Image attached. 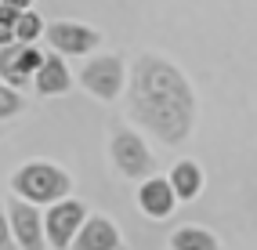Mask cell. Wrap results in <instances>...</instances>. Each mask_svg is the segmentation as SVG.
Instances as JSON below:
<instances>
[{
  "instance_id": "1",
  "label": "cell",
  "mask_w": 257,
  "mask_h": 250,
  "mask_svg": "<svg viewBox=\"0 0 257 250\" xmlns=\"http://www.w3.org/2000/svg\"><path fill=\"white\" fill-rule=\"evenodd\" d=\"M127 112L163 145H181L196 127V91L188 87L178 65L156 55H142L131 73Z\"/></svg>"
},
{
  "instance_id": "2",
  "label": "cell",
  "mask_w": 257,
  "mask_h": 250,
  "mask_svg": "<svg viewBox=\"0 0 257 250\" xmlns=\"http://www.w3.org/2000/svg\"><path fill=\"white\" fill-rule=\"evenodd\" d=\"M11 189H15L19 199H26L33 207H40V203L51 207V203H58V199H69L73 181H69V174H65L62 167L33 160V163L19 167V171L11 174Z\"/></svg>"
},
{
  "instance_id": "3",
  "label": "cell",
  "mask_w": 257,
  "mask_h": 250,
  "mask_svg": "<svg viewBox=\"0 0 257 250\" xmlns=\"http://www.w3.org/2000/svg\"><path fill=\"white\" fill-rule=\"evenodd\" d=\"M109 153H112V163L119 167L123 178H152L156 171V160H152L149 145L142 142V135H134L127 127H116L112 131V142H109Z\"/></svg>"
},
{
  "instance_id": "4",
  "label": "cell",
  "mask_w": 257,
  "mask_h": 250,
  "mask_svg": "<svg viewBox=\"0 0 257 250\" xmlns=\"http://www.w3.org/2000/svg\"><path fill=\"white\" fill-rule=\"evenodd\" d=\"M83 221H87V210H83L80 199H58L51 203L44 214V228H47V243L55 250H69L73 239L80 236Z\"/></svg>"
},
{
  "instance_id": "5",
  "label": "cell",
  "mask_w": 257,
  "mask_h": 250,
  "mask_svg": "<svg viewBox=\"0 0 257 250\" xmlns=\"http://www.w3.org/2000/svg\"><path fill=\"white\" fill-rule=\"evenodd\" d=\"M123 58L119 55H101V58H91L87 65L80 69V83L87 87L94 98H101V102H112V98L123 91Z\"/></svg>"
},
{
  "instance_id": "6",
  "label": "cell",
  "mask_w": 257,
  "mask_h": 250,
  "mask_svg": "<svg viewBox=\"0 0 257 250\" xmlns=\"http://www.w3.org/2000/svg\"><path fill=\"white\" fill-rule=\"evenodd\" d=\"M44 65V51L33 44H8L0 47V80L11 83L15 91L37 76V69Z\"/></svg>"
},
{
  "instance_id": "7",
  "label": "cell",
  "mask_w": 257,
  "mask_h": 250,
  "mask_svg": "<svg viewBox=\"0 0 257 250\" xmlns=\"http://www.w3.org/2000/svg\"><path fill=\"white\" fill-rule=\"evenodd\" d=\"M8 221H11V232H15V243L19 250H44L47 246V228H44V214L26 203V199L15 196L8 203Z\"/></svg>"
},
{
  "instance_id": "8",
  "label": "cell",
  "mask_w": 257,
  "mask_h": 250,
  "mask_svg": "<svg viewBox=\"0 0 257 250\" xmlns=\"http://www.w3.org/2000/svg\"><path fill=\"white\" fill-rule=\"evenodd\" d=\"M47 40L55 47V55H87L98 47V33L91 26H80V22H51L47 29Z\"/></svg>"
},
{
  "instance_id": "9",
  "label": "cell",
  "mask_w": 257,
  "mask_h": 250,
  "mask_svg": "<svg viewBox=\"0 0 257 250\" xmlns=\"http://www.w3.org/2000/svg\"><path fill=\"white\" fill-rule=\"evenodd\" d=\"M138 207L149 214V218H170L178 207V196L174 189H170V181L167 178H145L142 185H138Z\"/></svg>"
},
{
  "instance_id": "10",
  "label": "cell",
  "mask_w": 257,
  "mask_h": 250,
  "mask_svg": "<svg viewBox=\"0 0 257 250\" xmlns=\"http://www.w3.org/2000/svg\"><path fill=\"white\" fill-rule=\"evenodd\" d=\"M69 250H119V232L109 218H101V214H94V218L83 221L80 236L73 239Z\"/></svg>"
},
{
  "instance_id": "11",
  "label": "cell",
  "mask_w": 257,
  "mask_h": 250,
  "mask_svg": "<svg viewBox=\"0 0 257 250\" xmlns=\"http://www.w3.org/2000/svg\"><path fill=\"white\" fill-rule=\"evenodd\" d=\"M33 87H37L44 98H55V94H65L73 87V76L65 69V58L62 55H44V65L33 76Z\"/></svg>"
},
{
  "instance_id": "12",
  "label": "cell",
  "mask_w": 257,
  "mask_h": 250,
  "mask_svg": "<svg viewBox=\"0 0 257 250\" xmlns=\"http://www.w3.org/2000/svg\"><path fill=\"white\" fill-rule=\"evenodd\" d=\"M170 189H174L178 199H196L203 192V171H199V163L196 160H181L174 163V171H170Z\"/></svg>"
},
{
  "instance_id": "13",
  "label": "cell",
  "mask_w": 257,
  "mask_h": 250,
  "mask_svg": "<svg viewBox=\"0 0 257 250\" xmlns=\"http://www.w3.org/2000/svg\"><path fill=\"white\" fill-rule=\"evenodd\" d=\"M170 250H217V239L207 228L185 225V228H178L174 236H170Z\"/></svg>"
},
{
  "instance_id": "14",
  "label": "cell",
  "mask_w": 257,
  "mask_h": 250,
  "mask_svg": "<svg viewBox=\"0 0 257 250\" xmlns=\"http://www.w3.org/2000/svg\"><path fill=\"white\" fill-rule=\"evenodd\" d=\"M44 19L37 11H22V19H19V29H15V40L19 44H37L40 37H44Z\"/></svg>"
},
{
  "instance_id": "15",
  "label": "cell",
  "mask_w": 257,
  "mask_h": 250,
  "mask_svg": "<svg viewBox=\"0 0 257 250\" xmlns=\"http://www.w3.org/2000/svg\"><path fill=\"white\" fill-rule=\"evenodd\" d=\"M26 109V98H22V91H15L11 83H4L0 80V120H11V116H19Z\"/></svg>"
},
{
  "instance_id": "16",
  "label": "cell",
  "mask_w": 257,
  "mask_h": 250,
  "mask_svg": "<svg viewBox=\"0 0 257 250\" xmlns=\"http://www.w3.org/2000/svg\"><path fill=\"white\" fill-rule=\"evenodd\" d=\"M19 19H22V11H15V8H4V4H0V47H8V44H19V40H15V29H19Z\"/></svg>"
},
{
  "instance_id": "17",
  "label": "cell",
  "mask_w": 257,
  "mask_h": 250,
  "mask_svg": "<svg viewBox=\"0 0 257 250\" xmlns=\"http://www.w3.org/2000/svg\"><path fill=\"white\" fill-rule=\"evenodd\" d=\"M0 250H19L15 232H11V221H8V207H0Z\"/></svg>"
},
{
  "instance_id": "18",
  "label": "cell",
  "mask_w": 257,
  "mask_h": 250,
  "mask_svg": "<svg viewBox=\"0 0 257 250\" xmlns=\"http://www.w3.org/2000/svg\"><path fill=\"white\" fill-rule=\"evenodd\" d=\"M4 8H15V11H33V0H0Z\"/></svg>"
}]
</instances>
